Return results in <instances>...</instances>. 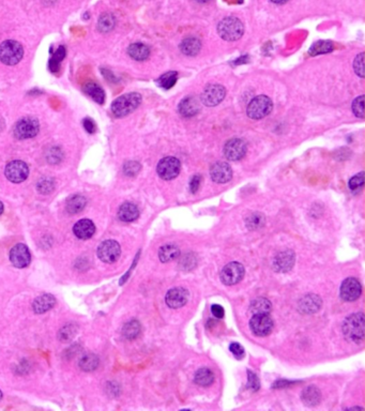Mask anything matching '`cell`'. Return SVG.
I'll use <instances>...</instances> for the list:
<instances>
[{
  "label": "cell",
  "mask_w": 365,
  "mask_h": 411,
  "mask_svg": "<svg viewBox=\"0 0 365 411\" xmlns=\"http://www.w3.org/2000/svg\"><path fill=\"white\" fill-rule=\"evenodd\" d=\"M142 103V96L138 93L125 94L117 98L112 102L110 106L112 115L117 118H122L128 116L129 113L134 111Z\"/></svg>",
  "instance_id": "1"
},
{
  "label": "cell",
  "mask_w": 365,
  "mask_h": 411,
  "mask_svg": "<svg viewBox=\"0 0 365 411\" xmlns=\"http://www.w3.org/2000/svg\"><path fill=\"white\" fill-rule=\"evenodd\" d=\"M218 32L223 40L233 42L242 37L244 32V26L239 18L235 16H228L223 18L219 22Z\"/></svg>",
  "instance_id": "2"
},
{
  "label": "cell",
  "mask_w": 365,
  "mask_h": 411,
  "mask_svg": "<svg viewBox=\"0 0 365 411\" xmlns=\"http://www.w3.org/2000/svg\"><path fill=\"white\" fill-rule=\"evenodd\" d=\"M364 314H353L345 321L343 325V332L348 339L360 342L364 339Z\"/></svg>",
  "instance_id": "3"
},
{
  "label": "cell",
  "mask_w": 365,
  "mask_h": 411,
  "mask_svg": "<svg viewBox=\"0 0 365 411\" xmlns=\"http://www.w3.org/2000/svg\"><path fill=\"white\" fill-rule=\"evenodd\" d=\"M24 56L21 45L14 40H7L0 44V61L7 65L17 64Z\"/></svg>",
  "instance_id": "4"
},
{
  "label": "cell",
  "mask_w": 365,
  "mask_h": 411,
  "mask_svg": "<svg viewBox=\"0 0 365 411\" xmlns=\"http://www.w3.org/2000/svg\"><path fill=\"white\" fill-rule=\"evenodd\" d=\"M273 103L267 96H258L249 102L246 108L247 116L253 120H259L267 117L272 111Z\"/></svg>",
  "instance_id": "5"
},
{
  "label": "cell",
  "mask_w": 365,
  "mask_h": 411,
  "mask_svg": "<svg viewBox=\"0 0 365 411\" xmlns=\"http://www.w3.org/2000/svg\"><path fill=\"white\" fill-rule=\"evenodd\" d=\"M40 131V123L37 118L25 117L18 120L14 128L13 134L18 140H28L36 137Z\"/></svg>",
  "instance_id": "6"
},
{
  "label": "cell",
  "mask_w": 365,
  "mask_h": 411,
  "mask_svg": "<svg viewBox=\"0 0 365 411\" xmlns=\"http://www.w3.org/2000/svg\"><path fill=\"white\" fill-rule=\"evenodd\" d=\"M181 170V164L178 158L174 156H166L158 162L156 171L163 180L175 179Z\"/></svg>",
  "instance_id": "7"
},
{
  "label": "cell",
  "mask_w": 365,
  "mask_h": 411,
  "mask_svg": "<svg viewBox=\"0 0 365 411\" xmlns=\"http://www.w3.org/2000/svg\"><path fill=\"white\" fill-rule=\"evenodd\" d=\"M249 329L256 336H267L273 329V322L269 314H254L249 321Z\"/></svg>",
  "instance_id": "8"
},
{
  "label": "cell",
  "mask_w": 365,
  "mask_h": 411,
  "mask_svg": "<svg viewBox=\"0 0 365 411\" xmlns=\"http://www.w3.org/2000/svg\"><path fill=\"white\" fill-rule=\"evenodd\" d=\"M120 254V245L115 240H106L98 247V257L106 264H112V262L117 261Z\"/></svg>",
  "instance_id": "9"
},
{
  "label": "cell",
  "mask_w": 365,
  "mask_h": 411,
  "mask_svg": "<svg viewBox=\"0 0 365 411\" xmlns=\"http://www.w3.org/2000/svg\"><path fill=\"white\" fill-rule=\"evenodd\" d=\"M226 96V90L222 85H208L201 94V102L203 105L212 107L219 105Z\"/></svg>",
  "instance_id": "10"
},
{
  "label": "cell",
  "mask_w": 365,
  "mask_h": 411,
  "mask_svg": "<svg viewBox=\"0 0 365 411\" xmlns=\"http://www.w3.org/2000/svg\"><path fill=\"white\" fill-rule=\"evenodd\" d=\"M244 273L245 270L241 264L230 262L223 268L221 272V280L227 286H233L243 279Z\"/></svg>",
  "instance_id": "11"
},
{
  "label": "cell",
  "mask_w": 365,
  "mask_h": 411,
  "mask_svg": "<svg viewBox=\"0 0 365 411\" xmlns=\"http://www.w3.org/2000/svg\"><path fill=\"white\" fill-rule=\"evenodd\" d=\"M5 175L13 184H20L28 178L29 168L25 162L12 161L6 166Z\"/></svg>",
  "instance_id": "12"
},
{
  "label": "cell",
  "mask_w": 365,
  "mask_h": 411,
  "mask_svg": "<svg viewBox=\"0 0 365 411\" xmlns=\"http://www.w3.org/2000/svg\"><path fill=\"white\" fill-rule=\"evenodd\" d=\"M10 261L16 268H26L31 261V255L25 244H16L10 250Z\"/></svg>",
  "instance_id": "13"
},
{
  "label": "cell",
  "mask_w": 365,
  "mask_h": 411,
  "mask_svg": "<svg viewBox=\"0 0 365 411\" xmlns=\"http://www.w3.org/2000/svg\"><path fill=\"white\" fill-rule=\"evenodd\" d=\"M246 154V145L240 139H233L224 146V155L230 161H239Z\"/></svg>",
  "instance_id": "14"
},
{
  "label": "cell",
  "mask_w": 365,
  "mask_h": 411,
  "mask_svg": "<svg viewBox=\"0 0 365 411\" xmlns=\"http://www.w3.org/2000/svg\"><path fill=\"white\" fill-rule=\"evenodd\" d=\"M361 292H362V286L360 282L357 279L353 278L345 280L343 284H341L339 290L341 299L349 302L356 301L357 299H359Z\"/></svg>",
  "instance_id": "15"
},
{
  "label": "cell",
  "mask_w": 365,
  "mask_h": 411,
  "mask_svg": "<svg viewBox=\"0 0 365 411\" xmlns=\"http://www.w3.org/2000/svg\"><path fill=\"white\" fill-rule=\"evenodd\" d=\"M210 177L216 184H226L233 178L232 167L225 162H215L210 167Z\"/></svg>",
  "instance_id": "16"
},
{
  "label": "cell",
  "mask_w": 365,
  "mask_h": 411,
  "mask_svg": "<svg viewBox=\"0 0 365 411\" xmlns=\"http://www.w3.org/2000/svg\"><path fill=\"white\" fill-rule=\"evenodd\" d=\"M188 300H189L188 290L185 288H181V287L170 289L166 293V296H165L166 304L170 308H174V310L186 305Z\"/></svg>",
  "instance_id": "17"
},
{
  "label": "cell",
  "mask_w": 365,
  "mask_h": 411,
  "mask_svg": "<svg viewBox=\"0 0 365 411\" xmlns=\"http://www.w3.org/2000/svg\"><path fill=\"white\" fill-rule=\"evenodd\" d=\"M74 235L81 240H87L93 237L96 233V226L93 221L83 219L78 221L73 227Z\"/></svg>",
  "instance_id": "18"
},
{
  "label": "cell",
  "mask_w": 365,
  "mask_h": 411,
  "mask_svg": "<svg viewBox=\"0 0 365 411\" xmlns=\"http://www.w3.org/2000/svg\"><path fill=\"white\" fill-rule=\"evenodd\" d=\"M322 307V300L318 295L315 294H307L299 302V310L302 313L306 314H313L319 311Z\"/></svg>",
  "instance_id": "19"
},
{
  "label": "cell",
  "mask_w": 365,
  "mask_h": 411,
  "mask_svg": "<svg viewBox=\"0 0 365 411\" xmlns=\"http://www.w3.org/2000/svg\"><path fill=\"white\" fill-rule=\"evenodd\" d=\"M199 103L193 97H188L180 102L178 106V110L181 116L184 117H193L199 111Z\"/></svg>",
  "instance_id": "20"
},
{
  "label": "cell",
  "mask_w": 365,
  "mask_h": 411,
  "mask_svg": "<svg viewBox=\"0 0 365 411\" xmlns=\"http://www.w3.org/2000/svg\"><path fill=\"white\" fill-rule=\"evenodd\" d=\"M118 216L122 222L130 223V222H133L139 219L140 210L136 204H134L132 202H124L119 208Z\"/></svg>",
  "instance_id": "21"
},
{
  "label": "cell",
  "mask_w": 365,
  "mask_h": 411,
  "mask_svg": "<svg viewBox=\"0 0 365 411\" xmlns=\"http://www.w3.org/2000/svg\"><path fill=\"white\" fill-rule=\"evenodd\" d=\"M55 304H56L55 296H53L52 294H42V295L38 296L35 301H33L32 308L35 313L43 314L45 312L50 311L51 308L54 307Z\"/></svg>",
  "instance_id": "22"
},
{
  "label": "cell",
  "mask_w": 365,
  "mask_h": 411,
  "mask_svg": "<svg viewBox=\"0 0 365 411\" xmlns=\"http://www.w3.org/2000/svg\"><path fill=\"white\" fill-rule=\"evenodd\" d=\"M128 54L132 59L136 61H144L150 55V50L146 44L138 42L133 43L128 48Z\"/></svg>",
  "instance_id": "23"
},
{
  "label": "cell",
  "mask_w": 365,
  "mask_h": 411,
  "mask_svg": "<svg viewBox=\"0 0 365 411\" xmlns=\"http://www.w3.org/2000/svg\"><path fill=\"white\" fill-rule=\"evenodd\" d=\"M294 262V255L290 250H286V252L280 253L273 262V266L278 271H288L291 269L292 265Z\"/></svg>",
  "instance_id": "24"
},
{
  "label": "cell",
  "mask_w": 365,
  "mask_h": 411,
  "mask_svg": "<svg viewBox=\"0 0 365 411\" xmlns=\"http://www.w3.org/2000/svg\"><path fill=\"white\" fill-rule=\"evenodd\" d=\"M201 48V43L197 38L190 37L185 39L180 44V50L185 55L195 56L198 54Z\"/></svg>",
  "instance_id": "25"
},
{
  "label": "cell",
  "mask_w": 365,
  "mask_h": 411,
  "mask_svg": "<svg viewBox=\"0 0 365 411\" xmlns=\"http://www.w3.org/2000/svg\"><path fill=\"white\" fill-rule=\"evenodd\" d=\"M85 94L88 95L91 99L95 100L99 104H103L105 101V93L98 84L88 83L84 86Z\"/></svg>",
  "instance_id": "26"
},
{
  "label": "cell",
  "mask_w": 365,
  "mask_h": 411,
  "mask_svg": "<svg viewBox=\"0 0 365 411\" xmlns=\"http://www.w3.org/2000/svg\"><path fill=\"white\" fill-rule=\"evenodd\" d=\"M301 397L306 406H315L321 401V392L316 386L310 385L303 390Z\"/></svg>",
  "instance_id": "27"
},
{
  "label": "cell",
  "mask_w": 365,
  "mask_h": 411,
  "mask_svg": "<svg viewBox=\"0 0 365 411\" xmlns=\"http://www.w3.org/2000/svg\"><path fill=\"white\" fill-rule=\"evenodd\" d=\"M87 200L82 195H74L66 201V211L70 214H76L84 210L86 207Z\"/></svg>",
  "instance_id": "28"
},
{
  "label": "cell",
  "mask_w": 365,
  "mask_h": 411,
  "mask_svg": "<svg viewBox=\"0 0 365 411\" xmlns=\"http://www.w3.org/2000/svg\"><path fill=\"white\" fill-rule=\"evenodd\" d=\"M180 255V250L176 245L168 244L164 245L158 250V258L162 262H169L178 258Z\"/></svg>",
  "instance_id": "29"
},
{
  "label": "cell",
  "mask_w": 365,
  "mask_h": 411,
  "mask_svg": "<svg viewBox=\"0 0 365 411\" xmlns=\"http://www.w3.org/2000/svg\"><path fill=\"white\" fill-rule=\"evenodd\" d=\"M116 26V18L111 13L102 14L98 21V29L102 33L111 31Z\"/></svg>",
  "instance_id": "30"
},
{
  "label": "cell",
  "mask_w": 365,
  "mask_h": 411,
  "mask_svg": "<svg viewBox=\"0 0 365 411\" xmlns=\"http://www.w3.org/2000/svg\"><path fill=\"white\" fill-rule=\"evenodd\" d=\"M194 380H195V382L198 385L208 386L214 380V374L212 373L211 370H209L207 368H203L196 372L195 377H194Z\"/></svg>",
  "instance_id": "31"
},
{
  "label": "cell",
  "mask_w": 365,
  "mask_h": 411,
  "mask_svg": "<svg viewBox=\"0 0 365 411\" xmlns=\"http://www.w3.org/2000/svg\"><path fill=\"white\" fill-rule=\"evenodd\" d=\"M271 310L272 305L266 298H257L250 303V312L253 314H269Z\"/></svg>",
  "instance_id": "32"
},
{
  "label": "cell",
  "mask_w": 365,
  "mask_h": 411,
  "mask_svg": "<svg viewBox=\"0 0 365 411\" xmlns=\"http://www.w3.org/2000/svg\"><path fill=\"white\" fill-rule=\"evenodd\" d=\"M99 364H100V360H99L98 356L90 353V355H86L85 357H83L81 359V361H79V368L85 372H93L98 369Z\"/></svg>",
  "instance_id": "33"
},
{
  "label": "cell",
  "mask_w": 365,
  "mask_h": 411,
  "mask_svg": "<svg viewBox=\"0 0 365 411\" xmlns=\"http://www.w3.org/2000/svg\"><path fill=\"white\" fill-rule=\"evenodd\" d=\"M333 51V43L330 41H318L312 45L309 53L311 56L327 54Z\"/></svg>",
  "instance_id": "34"
},
{
  "label": "cell",
  "mask_w": 365,
  "mask_h": 411,
  "mask_svg": "<svg viewBox=\"0 0 365 411\" xmlns=\"http://www.w3.org/2000/svg\"><path fill=\"white\" fill-rule=\"evenodd\" d=\"M141 333V325L139 322L132 321L128 324H125L122 329V334L125 338L134 339L138 337Z\"/></svg>",
  "instance_id": "35"
},
{
  "label": "cell",
  "mask_w": 365,
  "mask_h": 411,
  "mask_svg": "<svg viewBox=\"0 0 365 411\" xmlns=\"http://www.w3.org/2000/svg\"><path fill=\"white\" fill-rule=\"evenodd\" d=\"M177 78H178V73L177 72H168L163 74L161 77L158 78V85L161 86L164 89H169L172 88L173 86H175L176 82H177Z\"/></svg>",
  "instance_id": "36"
},
{
  "label": "cell",
  "mask_w": 365,
  "mask_h": 411,
  "mask_svg": "<svg viewBox=\"0 0 365 411\" xmlns=\"http://www.w3.org/2000/svg\"><path fill=\"white\" fill-rule=\"evenodd\" d=\"M65 57V49L63 47H60L57 52L54 54L53 58L50 60V68L51 71L56 72L59 70V66L60 63L62 61V59Z\"/></svg>",
  "instance_id": "37"
},
{
  "label": "cell",
  "mask_w": 365,
  "mask_h": 411,
  "mask_svg": "<svg viewBox=\"0 0 365 411\" xmlns=\"http://www.w3.org/2000/svg\"><path fill=\"white\" fill-rule=\"evenodd\" d=\"M38 191L41 194H44V195H47V194H50L54 191L55 189V182L53 178L50 177H44L42 179L39 180L38 185H37Z\"/></svg>",
  "instance_id": "38"
},
{
  "label": "cell",
  "mask_w": 365,
  "mask_h": 411,
  "mask_svg": "<svg viewBox=\"0 0 365 411\" xmlns=\"http://www.w3.org/2000/svg\"><path fill=\"white\" fill-rule=\"evenodd\" d=\"M352 111L360 119L364 118V96L358 97L352 103Z\"/></svg>",
  "instance_id": "39"
},
{
  "label": "cell",
  "mask_w": 365,
  "mask_h": 411,
  "mask_svg": "<svg viewBox=\"0 0 365 411\" xmlns=\"http://www.w3.org/2000/svg\"><path fill=\"white\" fill-rule=\"evenodd\" d=\"M141 168H142V166H141V164L139 162L130 161V162H127L124 164L123 171H124V174L127 176L133 177V176H136L140 173Z\"/></svg>",
  "instance_id": "40"
},
{
  "label": "cell",
  "mask_w": 365,
  "mask_h": 411,
  "mask_svg": "<svg viewBox=\"0 0 365 411\" xmlns=\"http://www.w3.org/2000/svg\"><path fill=\"white\" fill-rule=\"evenodd\" d=\"M76 333V329L72 325H66L64 326L59 332V339L63 341L71 340Z\"/></svg>",
  "instance_id": "41"
},
{
  "label": "cell",
  "mask_w": 365,
  "mask_h": 411,
  "mask_svg": "<svg viewBox=\"0 0 365 411\" xmlns=\"http://www.w3.org/2000/svg\"><path fill=\"white\" fill-rule=\"evenodd\" d=\"M264 215H261L260 213H252L247 218V226L252 228V230H255V228L264 225Z\"/></svg>",
  "instance_id": "42"
},
{
  "label": "cell",
  "mask_w": 365,
  "mask_h": 411,
  "mask_svg": "<svg viewBox=\"0 0 365 411\" xmlns=\"http://www.w3.org/2000/svg\"><path fill=\"white\" fill-rule=\"evenodd\" d=\"M363 185H364V174H363V171H361V173H359L356 176H353L349 180V189L351 191H358V190L362 189Z\"/></svg>",
  "instance_id": "43"
},
{
  "label": "cell",
  "mask_w": 365,
  "mask_h": 411,
  "mask_svg": "<svg viewBox=\"0 0 365 411\" xmlns=\"http://www.w3.org/2000/svg\"><path fill=\"white\" fill-rule=\"evenodd\" d=\"M353 68L359 77H364V53H360L356 57L355 61H353Z\"/></svg>",
  "instance_id": "44"
},
{
  "label": "cell",
  "mask_w": 365,
  "mask_h": 411,
  "mask_svg": "<svg viewBox=\"0 0 365 411\" xmlns=\"http://www.w3.org/2000/svg\"><path fill=\"white\" fill-rule=\"evenodd\" d=\"M230 350L237 359H242L244 357V349L240 344H238V342H233L230 346Z\"/></svg>",
  "instance_id": "45"
},
{
  "label": "cell",
  "mask_w": 365,
  "mask_h": 411,
  "mask_svg": "<svg viewBox=\"0 0 365 411\" xmlns=\"http://www.w3.org/2000/svg\"><path fill=\"white\" fill-rule=\"evenodd\" d=\"M247 385H248V387H250V389L254 390V391L258 390V387H259L258 378L256 377V375H254L253 373H250V372H248V383H247Z\"/></svg>",
  "instance_id": "46"
},
{
  "label": "cell",
  "mask_w": 365,
  "mask_h": 411,
  "mask_svg": "<svg viewBox=\"0 0 365 411\" xmlns=\"http://www.w3.org/2000/svg\"><path fill=\"white\" fill-rule=\"evenodd\" d=\"M200 181H201V178H200L199 175H195L191 179V181H190V190H191L192 193H196L197 192V190H198V188L200 186Z\"/></svg>",
  "instance_id": "47"
},
{
  "label": "cell",
  "mask_w": 365,
  "mask_h": 411,
  "mask_svg": "<svg viewBox=\"0 0 365 411\" xmlns=\"http://www.w3.org/2000/svg\"><path fill=\"white\" fill-rule=\"evenodd\" d=\"M83 124H84L85 130H86L88 133L94 134V133L96 132V124H95V122H94L93 119H90V118L84 119Z\"/></svg>",
  "instance_id": "48"
},
{
  "label": "cell",
  "mask_w": 365,
  "mask_h": 411,
  "mask_svg": "<svg viewBox=\"0 0 365 411\" xmlns=\"http://www.w3.org/2000/svg\"><path fill=\"white\" fill-rule=\"evenodd\" d=\"M211 312H212V315L214 316V317H216V318H223L224 317V314H225V312H224V308L221 306V305H219V304H213L212 306H211Z\"/></svg>",
  "instance_id": "49"
},
{
  "label": "cell",
  "mask_w": 365,
  "mask_h": 411,
  "mask_svg": "<svg viewBox=\"0 0 365 411\" xmlns=\"http://www.w3.org/2000/svg\"><path fill=\"white\" fill-rule=\"evenodd\" d=\"M270 2L273 4H277V5H283V4H286L288 0H270Z\"/></svg>",
  "instance_id": "50"
},
{
  "label": "cell",
  "mask_w": 365,
  "mask_h": 411,
  "mask_svg": "<svg viewBox=\"0 0 365 411\" xmlns=\"http://www.w3.org/2000/svg\"><path fill=\"white\" fill-rule=\"evenodd\" d=\"M196 2L199 4H206V3H209L210 0H196Z\"/></svg>",
  "instance_id": "51"
},
{
  "label": "cell",
  "mask_w": 365,
  "mask_h": 411,
  "mask_svg": "<svg viewBox=\"0 0 365 411\" xmlns=\"http://www.w3.org/2000/svg\"><path fill=\"white\" fill-rule=\"evenodd\" d=\"M3 212H4V204L0 201V214H3Z\"/></svg>",
  "instance_id": "52"
},
{
  "label": "cell",
  "mask_w": 365,
  "mask_h": 411,
  "mask_svg": "<svg viewBox=\"0 0 365 411\" xmlns=\"http://www.w3.org/2000/svg\"><path fill=\"white\" fill-rule=\"evenodd\" d=\"M2 397H3V392L0 391V399H2Z\"/></svg>",
  "instance_id": "53"
}]
</instances>
